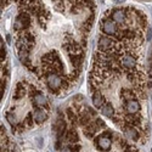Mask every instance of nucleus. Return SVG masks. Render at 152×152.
Returning <instances> with one entry per match:
<instances>
[{
  "label": "nucleus",
  "mask_w": 152,
  "mask_h": 152,
  "mask_svg": "<svg viewBox=\"0 0 152 152\" xmlns=\"http://www.w3.org/2000/svg\"><path fill=\"white\" fill-rule=\"evenodd\" d=\"M45 80H46V84L49 85L50 89L55 93L61 90V88L67 86L69 84L65 78H62L58 74H48L45 77Z\"/></svg>",
  "instance_id": "nucleus-1"
},
{
  "label": "nucleus",
  "mask_w": 152,
  "mask_h": 152,
  "mask_svg": "<svg viewBox=\"0 0 152 152\" xmlns=\"http://www.w3.org/2000/svg\"><path fill=\"white\" fill-rule=\"evenodd\" d=\"M118 65L121 66V68H124L128 72L134 71L136 69V66H137V57L132 53H126L119 58Z\"/></svg>",
  "instance_id": "nucleus-2"
},
{
  "label": "nucleus",
  "mask_w": 152,
  "mask_h": 152,
  "mask_svg": "<svg viewBox=\"0 0 152 152\" xmlns=\"http://www.w3.org/2000/svg\"><path fill=\"white\" fill-rule=\"evenodd\" d=\"M118 24L113 21L112 18H108V17H105L102 21H101V31L102 33L107 37H113L116 35L117 32H118Z\"/></svg>",
  "instance_id": "nucleus-3"
},
{
  "label": "nucleus",
  "mask_w": 152,
  "mask_h": 152,
  "mask_svg": "<svg viewBox=\"0 0 152 152\" xmlns=\"http://www.w3.org/2000/svg\"><path fill=\"white\" fill-rule=\"evenodd\" d=\"M110 18H112L117 24H124L126 22V11L125 9H113L110 12Z\"/></svg>",
  "instance_id": "nucleus-4"
},
{
  "label": "nucleus",
  "mask_w": 152,
  "mask_h": 152,
  "mask_svg": "<svg viewBox=\"0 0 152 152\" xmlns=\"http://www.w3.org/2000/svg\"><path fill=\"white\" fill-rule=\"evenodd\" d=\"M124 110L128 115H137L141 110V105L137 100H129L124 104Z\"/></svg>",
  "instance_id": "nucleus-5"
},
{
  "label": "nucleus",
  "mask_w": 152,
  "mask_h": 152,
  "mask_svg": "<svg viewBox=\"0 0 152 152\" xmlns=\"http://www.w3.org/2000/svg\"><path fill=\"white\" fill-rule=\"evenodd\" d=\"M95 145H96V147L99 150L106 152V151H110L111 145H112V141H111L110 137H106L104 135H101V136H99V137L95 139Z\"/></svg>",
  "instance_id": "nucleus-6"
},
{
  "label": "nucleus",
  "mask_w": 152,
  "mask_h": 152,
  "mask_svg": "<svg viewBox=\"0 0 152 152\" xmlns=\"http://www.w3.org/2000/svg\"><path fill=\"white\" fill-rule=\"evenodd\" d=\"M32 100H33V102H34V105L37 107H43V106H46L48 105L46 96L43 93H39V91H37L35 94H33Z\"/></svg>",
  "instance_id": "nucleus-7"
},
{
  "label": "nucleus",
  "mask_w": 152,
  "mask_h": 152,
  "mask_svg": "<svg viewBox=\"0 0 152 152\" xmlns=\"http://www.w3.org/2000/svg\"><path fill=\"white\" fill-rule=\"evenodd\" d=\"M33 119L37 122V123H43V122H45L46 119H48V113L42 108V107H38L35 111H34V113H33Z\"/></svg>",
  "instance_id": "nucleus-8"
},
{
  "label": "nucleus",
  "mask_w": 152,
  "mask_h": 152,
  "mask_svg": "<svg viewBox=\"0 0 152 152\" xmlns=\"http://www.w3.org/2000/svg\"><path fill=\"white\" fill-rule=\"evenodd\" d=\"M93 104L95 107L101 108L105 104H106V99L104 96V94H101L100 91H95L93 95Z\"/></svg>",
  "instance_id": "nucleus-9"
},
{
  "label": "nucleus",
  "mask_w": 152,
  "mask_h": 152,
  "mask_svg": "<svg viewBox=\"0 0 152 152\" xmlns=\"http://www.w3.org/2000/svg\"><path fill=\"white\" fill-rule=\"evenodd\" d=\"M124 133H125V136L129 139V140H133V141H136L139 139V132L134 128V126H125L124 128Z\"/></svg>",
  "instance_id": "nucleus-10"
},
{
  "label": "nucleus",
  "mask_w": 152,
  "mask_h": 152,
  "mask_svg": "<svg viewBox=\"0 0 152 152\" xmlns=\"http://www.w3.org/2000/svg\"><path fill=\"white\" fill-rule=\"evenodd\" d=\"M101 113H102V115H105V116H107V117L115 118V113H116V111H115V107H113L112 104L106 102L102 107H101Z\"/></svg>",
  "instance_id": "nucleus-11"
},
{
  "label": "nucleus",
  "mask_w": 152,
  "mask_h": 152,
  "mask_svg": "<svg viewBox=\"0 0 152 152\" xmlns=\"http://www.w3.org/2000/svg\"><path fill=\"white\" fill-rule=\"evenodd\" d=\"M96 130H97V126L94 123H89V124L84 125V134L86 137H94Z\"/></svg>",
  "instance_id": "nucleus-12"
},
{
  "label": "nucleus",
  "mask_w": 152,
  "mask_h": 152,
  "mask_svg": "<svg viewBox=\"0 0 152 152\" xmlns=\"http://www.w3.org/2000/svg\"><path fill=\"white\" fill-rule=\"evenodd\" d=\"M66 140H67V142H72V144L77 142V141L79 140L78 133L75 132L74 129H69V130L66 133Z\"/></svg>",
  "instance_id": "nucleus-13"
},
{
  "label": "nucleus",
  "mask_w": 152,
  "mask_h": 152,
  "mask_svg": "<svg viewBox=\"0 0 152 152\" xmlns=\"http://www.w3.org/2000/svg\"><path fill=\"white\" fill-rule=\"evenodd\" d=\"M6 119H7V122H9L11 125H14V126H16V125L18 124L16 116L14 115V113H11V112H7V113H6Z\"/></svg>",
  "instance_id": "nucleus-14"
},
{
  "label": "nucleus",
  "mask_w": 152,
  "mask_h": 152,
  "mask_svg": "<svg viewBox=\"0 0 152 152\" xmlns=\"http://www.w3.org/2000/svg\"><path fill=\"white\" fill-rule=\"evenodd\" d=\"M96 126L97 128H101V129H104V128H106V124H105V122L102 121V119H100V118H97L96 119Z\"/></svg>",
  "instance_id": "nucleus-15"
},
{
  "label": "nucleus",
  "mask_w": 152,
  "mask_h": 152,
  "mask_svg": "<svg viewBox=\"0 0 152 152\" xmlns=\"http://www.w3.org/2000/svg\"><path fill=\"white\" fill-rule=\"evenodd\" d=\"M124 152H137V151H136V148H135L134 146L126 145V146H125V150H124Z\"/></svg>",
  "instance_id": "nucleus-16"
},
{
  "label": "nucleus",
  "mask_w": 152,
  "mask_h": 152,
  "mask_svg": "<svg viewBox=\"0 0 152 152\" xmlns=\"http://www.w3.org/2000/svg\"><path fill=\"white\" fill-rule=\"evenodd\" d=\"M69 148L72 152H80V146H78V145H71Z\"/></svg>",
  "instance_id": "nucleus-17"
},
{
  "label": "nucleus",
  "mask_w": 152,
  "mask_h": 152,
  "mask_svg": "<svg viewBox=\"0 0 152 152\" xmlns=\"http://www.w3.org/2000/svg\"><path fill=\"white\" fill-rule=\"evenodd\" d=\"M61 152H72V151H71L69 147H63V148L61 150Z\"/></svg>",
  "instance_id": "nucleus-18"
},
{
  "label": "nucleus",
  "mask_w": 152,
  "mask_h": 152,
  "mask_svg": "<svg viewBox=\"0 0 152 152\" xmlns=\"http://www.w3.org/2000/svg\"><path fill=\"white\" fill-rule=\"evenodd\" d=\"M6 5H7V0H1V6L5 7Z\"/></svg>",
  "instance_id": "nucleus-19"
},
{
  "label": "nucleus",
  "mask_w": 152,
  "mask_h": 152,
  "mask_svg": "<svg viewBox=\"0 0 152 152\" xmlns=\"http://www.w3.org/2000/svg\"><path fill=\"white\" fill-rule=\"evenodd\" d=\"M6 38H7V42H9V43H11V37H10V35H7Z\"/></svg>",
  "instance_id": "nucleus-20"
}]
</instances>
